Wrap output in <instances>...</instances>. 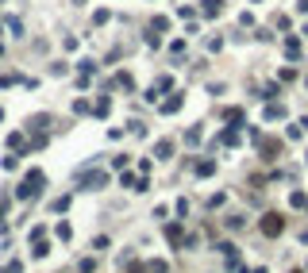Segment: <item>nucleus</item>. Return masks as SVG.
Wrapping results in <instances>:
<instances>
[{"mask_svg": "<svg viewBox=\"0 0 308 273\" xmlns=\"http://www.w3.org/2000/svg\"><path fill=\"white\" fill-rule=\"evenodd\" d=\"M39 189H43V173H39V169H35V173H27L23 177V185H19V200H27V196H39Z\"/></svg>", "mask_w": 308, "mask_h": 273, "instance_id": "1", "label": "nucleus"}, {"mask_svg": "<svg viewBox=\"0 0 308 273\" xmlns=\"http://www.w3.org/2000/svg\"><path fill=\"white\" fill-rule=\"evenodd\" d=\"M262 231H266V235H282V231H285V220H282V216H273V211H270V216H266V220H262Z\"/></svg>", "mask_w": 308, "mask_h": 273, "instance_id": "2", "label": "nucleus"}, {"mask_svg": "<svg viewBox=\"0 0 308 273\" xmlns=\"http://www.w3.org/2000/svg\"><path fill=\"white\" fill-rule=\"evenodd\" d=\"M166 238L174 242V247H181V227H177V223H174V227H166Z\"/></svg>", "mask_w": 308, "mask_h": 273, "instance_id": "3", "label": "nucleus"}, {"mask_svg": "<svg viewBox=\"0 0 308 273\" xmlns=\"http://www.w3.org/2000/svg\"><path fill=\"white\" fill-rule=\"evenodd\" d=\"M220 8H223V0H204V12H208V16H220Z\"/></svg>", "mask_w": 308, "mask_h": 273, "instance_id": "4", "label": "nucleus"}, {"mask_svg": "<svg viewBox=\"0 0 308 273\" xmlns=\"http://www.w3.org/2000/svg\"><path fill=\"white\" fill-rule=\"evenodd\" d=\"M170 150H174V142H166V139H162V142H158V150H154V154H158V158H170Z\"/></svg>", "mask_w": 308, "mask_h": 273, "instance_id": "5", "label": "nucleus"}, {"mask_svg": "<svg viewBox=\"0 0 308 273\" xmlns=\"http://www.w3.org/2000/svg\"><path fill=\"white\" fill-rule=\"evenodd\" d=\"M285 50H289V58H297V54H300V43H297V39H289V43H285Z\"/></svg>", "mask_w": 308, "mask_h": 273, "instance_id": "6", "label": "nucleus"}]
</instances>
